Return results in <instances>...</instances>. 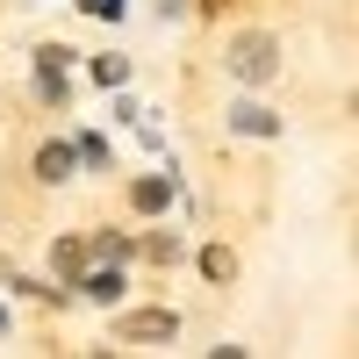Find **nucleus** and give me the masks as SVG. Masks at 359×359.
<instances>
[{
  "label": "nucleus",
  "instance_id": "obj_6",
  "mask_svg": "<svg viewBox=\"0 0 359 359\" xmlns=\"http://www.w3.org/2000/svg\"><path fill=\"white\" fill-rule=\"evenodd\" d=\"M79 287H86V294H94V302H115V294H123V273H86Z\"/></svg>",
  "mask_w": 359,
  "mask_h": 359
},
{
  "label": "nucleus",
  "instance_id": "obj_4",
  "mask_svg": "<svg viewBox=\"0 0 359 359\" xmlns=\"http://www.w3.org/2000/svg\"><path fill=\"white\" fill-rule=\"evenodd\" d=\"M36 172H43V180H72V151H65V144H43V151H36Z\"/></svg>",
  "mask_w": 359,
  "mask_h": 359
},
{
  "label": "nucleus",
  "instance_id": "obj_7",
  "mask_svg": "<svg viewBox=\"0 0 359 359\" xmlns=\"http://www.w3.org/2000/svg\"><path fill=\"white\" fill-rule=\"evenodd\" d=\"M230 266H237V259H230L223 245H208V252H201V273H208V280H230Z\"/></svg>",
  "mask_w": 359,
  "mask_h": 359
},
{
  "label": "nucleus",
  "instance_id": "obj_10",
  "mask_svg": "<svg viewBox=\"0 0 359 359\" xmlns=\"http://www.w3.org/2000/svg\"><path fill=\"white\" fill-rule=\"evenodd\" d=\"M352 115H359V101H352Z\"/></svg>",
  "mask_w": 359,
  "mask_h": 359
},
{
  "label": "nucleus",
  "instance_id": "obj_2",
  "mask_svg": "<svg viewBox=\"0 0 359 359\" xmlns=\"http://www.w3.org/2000/svg\"><path fill=\"white\" fill-rule=\"evenodd\" d=\"M180 331V316L172 309H144V316H123V338L137 345V338H172Z\"/></svg>",
  "mask_w": 359,
  "mask_h": 359
},
{
  "label": "nucleus",
  "instance_id": "obj_3",
  "mask_svg": "<svg viewBox=\"0 0 359 359\" xmlns=\"http://www.w3.org/2000/svg\"><path fill=\"white\" fill-rule=\"evenodd\" d=\"M230 130H245V137H273L280 123H273V115H266L259 101H245V108H230Z\"/></svg>",
  "mask_w": 359,
  "mask_h": 359
},
{
  "label": "nucleus",
  "instance_id": "obj_5",
  "mask_svg": "<svg viewBox=\"0 0 359 359\" xmlns=\"http://www.w3.org/2000/svg\"><path fill=\"white\" fill-rule=\"evenodd\" d=\"M172 201V180H137V208H165Z\"/></svg>",
  "mask_w": 359,
  "mask_h": 359
},
{
  "label": "nucleus",
  "instance_id": "obj_1",
  "mask_svg": "<svg viewBox=\"0 0 359 359\" xmlns=\"http://www.w3.org/2000/svg\"><path fill=\"white\" fill-rule=\"evenodd\" d=\"M230 72L245 79V86H266V79L280 72V43L259 36V29H252V36H237V43H230Z\"/></svg>",
  "mask_w": 359,
  "mask_h": 359
},
{
  "label": "nucleus",
  "instance_id": "obj_8",
  "mask_svg": "<svg viewBox=\"0 0 359 359\" xmlns=\"http://www.w3.org/2000/svg\"><path fill=\"white\" fill-rule=\"evenodd\" d=\"M94 79H101V86H123L130 65H123V57H94Z\"/></svg>",
  "mask_w": 359,
  "mask_h": 359
},
{
  "label": "nucleus",
  "instance_id": "obj_9",
  "mask_svg": "<svg viewBox=\"0 0 359 359\" xmlns=\"http://www.w3.org/2000/svg\"><path fill=\"white\" fill-rule=\"evenodd\" d=\"M86 15H123V0H86Z\"/></svg>",
  "mask_w": 359,
  "mask_h": 359
}]
</instances>
